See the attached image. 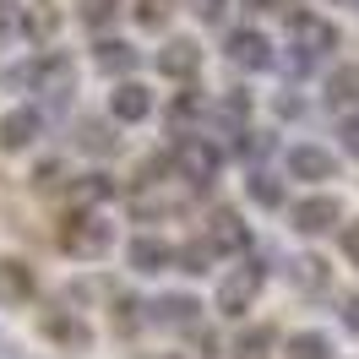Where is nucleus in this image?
I'll return each instance as SVG.
<instances>
[{"mask_svg":"<svg viewBox=\"0 0 359 359\" xmlns=\"http://www.w3.org/2000/svg\"><path fill=\"white\" fill-rule=\"evenodd\" d=\"M60 245H66L76 262H98V256H109V245H114V224H104L98 212L71 207L66 229H60Z\"/></svg>","mask_w":359,"mask_h":359,"instance_id":"obj_1","label":"nucleus"},{"mask_svg":"<svg viewBox=\"0 0 359 359\" xmlns=\"http://www.w3.org/2000/svg\"><path fill=\"white\" fill-rule=\"evenodd\" d=\"M262 283H267V267H262V262H245V267H234L224 283H218V316H245L250 305H256Z\"/></svg>","mask_w":359,"mask_h":359,"instance_id":"obj_2","label":"nucleus"},{"mask_svg":"<svg viewBox=\"0 0 359 359\" xmlns=\"http://www.w3.org/2000/svg\"><path fill=\"white\" fill-rule=\"evenodd\" d=\"M289 39H294V49H299L305 60H316V55H332L337 49V27L327 22V17H316V11H294Z\"/></svg>","mask_w":359,"mask_h":359,"instance_id":"obj_3","label":"nucleus"},{"mask_svg":"<svg viewBox=\"0 0 359 359\" xmlns=\"http://www.w3.org/2000/svg\"><path fill=\"white\" fill-rule=\"evenodd\" d=\"M22 82L33 93L66 98V93H76V66H71V55H44V60H33V66L22 71Z\"/></svg>","mask_w":359,"mask_h":359,"instance_id":"obj_4","label":"nucleus"},{"mask_svg":"<svg viewBox=\"0 0 359 359\" xmlns=\"http://www.w3.org/2000/svg\"><path fill=\"white\" fill-rule=\"evenodd\" d=\"M175 163H180V175L191 180V185H212V180H218V169H224V153H218L212 142H196V136H180V147H175Z\"/></svg>","mask_w":359,"mask_h":359,"instance_id":"obj_5","label":"nucleus"},{"mask_svg":"<svg viewBox=\"0 0 359 359\" xmlns=\"http://www.w3.org/2000/svg\"><path fill=\"white\" fill-rule=\"evenodd\" d=\"M332 224H343V202H337V196H327V191L289 207V229H299V234H327Z\"/></svg>","mask_w":359,"mask_h":359,"instance_id":"obj_6","label":"nucleus"},{"mask_svg":"<svg viewBox=\"0 0 359 359\" xmlns=\"http://www.w3.org/2000/svg\"><path fill=\"white\" fill-rule=\"evenodd\" d=\"M289 180H311V185H321V180H337V158L327 153V147L299 142V147H289Z\"/></svg>","mask_w":359,"mask_h":359,"instance_id":"obj_7","label":"nucleus"},{"mask_svg":"<svg viewBox=\"0 0 359 359\" xmlns=\"http://www.w3.org/2000/svg\"><path fill=\"white\" fill-rule=\"evenodd\" d=\"M126 262H131V272H163V267L180 262V250L169 240H158V234H136L131 245H126Z\"/></svg>","mask_w":359,"mask_h":359,"instance_id":"obj_8","label":"nucleus"},{"mask_svg":"<svg viewBox=\"0 0 359 359\" xmlns=\"http://www.w3.org/2000/svg\"><path fill=\"white\" fill-rule=\"evenodd\" d=\"M158 71L175 76V82H191L202 71V44L196 39H169V44L158 49Z\"/></svg>","mask_w":359,"mask_h":359,"instance_id":"obj_9","label":"nucleus"},{"mask_svg":"<svg viewBox=\"0 0 359 359\" xmlns=\"http://www.w3.org/2000/svg\"><path fill=\"white\" fill-rule=\"evenodd\" d=\"M224 49H229V60H234L240 71H267V66H272V44L256 33V27L229 33V44H224Z\"/></svg>","mask_w":359,"mask_h":359,"instance_id":"obj_10","label":"nucleus"},{"mask_svg":"<svg viewBox=\"0 0 359 359\" xmlns=\"http://www.w3.org/2000/svg\"><path fill=\"white\" fill-rule=\"evenodd\" d=\"M153 114V93L142 88V82H120L109 93V120L114 126H136V120H147Z\"/></svg>","mask_w":359,"mask_h":359,"instance_id":"obj_11","label":"nucleus"},{"mask_svg":"<svg viewBox=\"0 0 359 359\" xmlns=\"http://www.w3.org/2000/svg\"><path fill=\"white\" fill-rule=\"evenodd\" d=\"M33 294H39L33 267H27V262H17V256H0V305H27Z\"/></svg>","mask_w":359,"mask_h":359,"instance_id":"obj_12","label":"nucleus"},{"mask_svg":"<svg viewBox=\"0 0 359 359\" xmlns=\"http://www.w3.org/2000/svg\"><path fill=\"white\" fill-rule=\"evenodd\" d=\"M39 327H44V337H49V343H60V348H76V354H88V348H93V327L82 321V316H60V311H49Z\"/></svg>","mask_w":359,"mask_h":359,"instance_id":"obj_13","label":"nucleus"},{"mask_svg":"<svg viewBox=\"0 0 359 359\" xmlns=\"http://www.w3.org/2000/svg\"><path fill=\"white\" fill-rule=\"evenodd\" d=\"M39 131H44L39 109H11L6 120H0V147H6V153H22V147L39 142Z\"/></svg>","mask_w":359,"mask_h":359,"instance_id":"obj_14","label":"nucleus"},{"mask_svg":"<svg viewBox=\"0 0 359 359\" xmlns=\"http://www.w3.org/2000/svg\"><path fill=\"white\" fill-rule=\"evenodd\" d=\"M76 147L93 158H109L120 153V136H114V120H98V114H82L76 120Z\"/></svg>","mask_w":359,"mask_h":359,"instance_id":"obj_15","label":"nucleus"},{"mask_svg":"<svg viewBox=\"0 0 359 359\" xmlns=\"http://www.w3.org/2000/svg\"><path fill=\"white\" fill-rule=\"evenodd\" d=\"M207 240H212L218 250H229V256H240V250L250 245V229L240 224V212H234V207H218V212H212V224H207Z\"/></svg>","mask_w":359,"mask_h":359,"instance_id":"obj_16","label":"nucleus"},{"mask_svg":"<svg viewBox=\"0 0 359 359\" xmlns=\"http://www.w3.org/2000/svg\"><path fill=\"white\" fill-rule=\"evenodd\" d=\"M147 311H153L158 327H196V316H202V299H191V294H158Z\"/></svg>","mask_w":359,"mask_h":359,"instance_id":"obj_17","label":"nucleus"},{"mask_svg":"<svg viewBox=\"0 0 359 359\" xmlns=\"http://www.w3.org/2000/svg\"><path fill=\"white\" fill-rule=\"evenodd\" d=\"M93 60H98V71H104V76H131V71L142 66V55H136L131 44H120V39H98Z\"/></svg>","mask_w":359,"mask_h":359,"instance_id":"obj_18","label":"nucleus"},{"mask_svg":"<svg viewBox=\"0 0 359 359\" xmlns=\"http://www.w3.org/2000/svg\"><path fill=\"white\" fill-rule=\"evenodd\" d=\"M207 120H218L224 131L240 136V131H245V120H250V93H224V98L207 109Z\"/></svg>","mask_w":359,"mask_h":359,"instance_id":"obj_19","label":"nucleus"},{"mask_svg":"<svg viewBox=\"0 0 359 359\" xmlns=\"http://www.w3.org/2000/svg\"><path fill=\"white\" fill-rule=\"evenodd\" d=\"M289 278H294L305 294H321L327 283H332V267H327L321 256H294V262H289Z\"/></svg>","mask_w":359,"mask_h":359,"instance_id":"obj_20","label":"nucleus"},{"mask_svg":"<svg viewBox=\"0 0 359 359\" xmlns=\"http://www.w3.org/2000/svg\"><path fill=\"white\" fill-rule=\"evenodd\" d=\"M283 354L289 359H332V343H327V332H294L283 343Z\"/></svg>","mask_w":359,"mask_h":359,"instance_id":"obj_21","label":"nucleus"},{"mask_svg":"<svg viewBox=\"0 0 359 359\" xmlns=\"http://www.w3.org/2000/svg\"><path fill=\"white\" fill-rule=\"evenodd\" d=\"M104 196H114V180L109 175H82L76 185H71V202L82 207V212H88L93 202H104Z\"/></svg>","mask_w":359,"mask_h":359,"instance_id":"obj_22","label":"nucleus"},{"mask_svg":"<svg viewBox=\"0 0 359 359\" xmlns=\"http://www.w3.org/2000/svg\"><path fill=\"white\" fill-rule=\"evenodd\" d=\"M327 98L332 104H354L359 98V66H337L332 82H327Z\"/></svg>","mask_w":359,"mask_h":359,"instance_id":"obj_23","label":"nucleus"},{"mask_svg":"<svg viewBox=\"0 0 359 359\" xmlns=\"http://www.w3.org/2000/svg\"><path fill=\"white\" fill-rule=\"evenodd\" d=\"M212 256H218L212 240H191V245H180V272H207V267H212Z\"/></svg>","mask_w":359,"mask_h":359,"instance_id":"obj_24","label":"nucleus"},{"mask_svg":"<svg viewBox=\"0 0 359 359\" xmlns=\"http://www.w3.org/2000/svg\"><path fill=\"white\" fill-rule=\"evenodd\" d=\"M272 337H278L272 327H250V332L240 337V348H234V359H272V354H267V348H272Z\"/></svg>","mask_w":359,"mask_h":359,"instance_id":"obj_25","label":"nucleus"},{"mask_svg":"<svg viewBox=\"0 0 359 359\" xmlns=\"http://www.w3.org/2000/svg\"><path fill=\"white\" fill-rule=\"evenodd\" d=\"M27 6H17V0H0V39H22L27 33Z\"/></svg>","mask_w":359,"mask_h":359,"instance_id":"obj_26","label":"nucleus"},{"mask_svg":"<svg viewBox=\"0 0 359 359\" xmlns=\"http://www.w3.org/2000/svg\"><path fill=\"white\" fill-rule=\"evenodd\" d=\"M245 191H250V202H262V207H283V185L272 175H250Z\"/></svg>","mask_w":359,"mask_h":359,"instance_id":"obj_27","label":"nucleus"},{"mask_svg":"<svg viewBox=\"0 0 359 359\" xmlns=\"http://www.w3.org/2000/svg\"><path fill=\"white\" fill-rule=\"evenodd\" d=\"M169 11H175V0H136V22L142 27H163Z\"/></svg>","mask_w":359,"mask_h":359,"instance_id":"obj_28","label":"nucleus"},{"mask_svg":"<svg viewBox=\"0 0 359 359\" xmlns=\"http://www.w3.org/2000/svg\"><path fill=\"white\" fill-rule=\"evenodd\" d=\"M142 305H136L131 294H114V327H120V332H136V327H142Z\"/></svg>","mask_w":359,"mask_h":359,"instance_id":"obj_29","label":"nucleus"},{"mask_svg":"<svg viewBox=\"0 0 359 359\" xmlns=\"http://www.w3.org/2000/svg\"><path fill=\"white\" fill-rule=\"evenodd\" d=\"M114 6H120V0H82V22H88V27H104L114 17Z\"/></svg>","mask_w":359,"mask_h":359,"instance_id":"obj_30","label":"nucleus"},{"mask_svg":"<svg viewBox=\"0 0 359 359\" xmlns=\"http://www.w3.org/2000/svg\"><path fill=\"white\" fill-rule=\"evenodd\" d=\"M240 153H250V158L272 153V136L267 131H240Z\"/></svg>","mask_w":359,"mask_h":359,"instance_id":"obj_31","label":"nucleus"},{"mask_svg":"<svg viewBox=\"0 0 359 359\" xmlns=\"http://www.w3.org/2000/svg\"><path fill=\"white\" fill-rule=\"evenodd\" d=\"M337 245H343V256H348V262L359 267V218H354V224H343V229H337Z\"/></svg>","mask_w":359,"mask_h":359,"instance_id":"obj_32","label":"nucleus"},{"mask_svg":"<svg viewBox=\"0 0 359 359\" xmlns=\"http://www.w3.org/2000/svg\"><path fill=\"white\" fill-rule=\"evenodd\" d=\"M60 175H66V163H55V158H49V163H39L33 185H39V191H55V185H60Z\"/></svg>","mask_w":359,"mask_h":359,"instance_id":"obj_33","label":"nucleus"},{"mask_svg":"<svg viewBox=\"0 0 359 359\" xmlns=\"http://www.w3.org/2000/svg\"><path fill=\"white\" fill-rule=\"evenodd\" d=\"M169 114H175V126H185L191 114H207V109H202V98H196V93H185V98H175V109H169Z\"/></svg>","mask_w":359,"mask_h":359,"instance_id":"obj_34","label":"nucleus"},{"mask_svg":"<svg viewBox=\"0 0 359 359\" xmlns=\"http://www.w3.org/2000/svg\"><path fill=\"white\" fill-rule=\"evenodd\" d=\"M337 136H343L348 153H359V114H343V120H337Z\"/></svg>","mask_w":359,"mask_h":359,"instance_id":"obj_35","label":"nucleus"},{"mask_svg":"<svg viewBox=\"0 0 359 359\" xmlns=\"http://www.w3.org/2000/svg\"><path fill=\"white\" fill-rule=\"evenodd\" d=\"M191 11H196L202 22H218V17H224V0H191Z\"/></svg>","mask_w":359,"mask_h":359,"instance_id":"obj_36","label":"nucleus"},{"mask_svg":"<svg viewBox=\"0 0 359 359\" xmlns=\"http://www.w3.org/2000/svg\"><path fill=\"white\" fill-rule=\"evenodd\" d=\"M343 327H348V332L359 337V294H354V299H348V305H343Z\"/></svg>","mask_w":359,"mask_h":359,"instance_id":"obj_37","label":"nucleus"},{"mask_svg":"<svg viewBox=\"0 0 359 359\" xmlns=\"http://www.w3.org/2000/svg\"><path fill=\"white\" fill-rule=\"evenodd\" d=\"M250 11H272V6H278V0H245Z\"/></svg>","mask_w":359,"mask_h":359,"instance_id":"obj_38","label":"nucleus"}]
</instances>
